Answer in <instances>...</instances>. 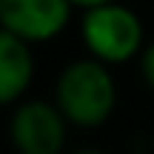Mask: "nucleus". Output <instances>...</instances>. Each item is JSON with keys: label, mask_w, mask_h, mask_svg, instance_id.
<instances>
[{"label": "nucleus", "mask_w": 154, "mask_h": 154, "mask_svg": "<svg viewBox=\"0 0 154 154\" xmlns=\"http://www.w3.org/2000/svg\"><path fill=\"white\" fill-rule=\"evenodd\" d=\"M74 9H91V6H100V3H111V0H72Z\"/></svg>", "instance_id": "0eeeda50"}, {"label": "nucleus", "mask_w": 154, "mask_h": 154, "mask_svg": "<svg viewBox=\"0 0 154 154\" xmlns=\"http://www.w3.org/2000/svg\"><path fill=\"white\" fill-rule=\"evenodd\" d=\"M69 126L57 103L51 100H20L9 123V137L17 154H63Z\"/></svg>", "instance_id": "7ed1b4c3"}, {"label": "nucleus", "mask_w": 154, "mask_h": 154, "mask_svg": "<svg viewBox=\"0 0 154 154\" xmlns=\"http://www.w3.org/2000/svg\"><path fill=\"white\" fill-rule=\"evenodd\" d=\"M72 0H0V29L29 46L60 37L72 23Z\"/></svg>", "instance_id": "20e7f679"}, {"label": "nucleus", "mask_w": 154, "mask_h": 154, "mask_svg": "<svg viewBox=\"0 0 154 154\" xmlns=\"http://www.w3.org/2000/svg\"><path fill=\"white\" fill-rule=\"evenodd\" d=\"M80 40L88 57H97L106 66H120L143 54L146 29L131 6H126L123 0H111L83 9Z\"/></svg>", "instance_id": "f03ea898"}, {"label": "nucleus", "mask_w": 154, "mask_h": 154, "mask_svg": "<svg viewBox=\"0 0 154 154\" xmlns=\"http://www.w3.org/2000/svg\"><path fill=\"white\" fill-rule=\"evenodd\" d=\"M74 154H103L100 149H80V151H74Z\"/></svg>", "instance_id": "6e6552de"}, {"label": "nucleus", "mask_w": 154, "mask_h": 154, "mask_svg": "<svg viewBox=\"0 0 154 154\" xmlns=\"http://www.w3.org/2000/svg\"><path fill=\"white\" fill-rule=\"evenodd\" d=\"M140 74H143V80L149 83V88L154 91V40L146 43L143 54H140Z\"/></svg>", "instance_id": "423d86ee"}, {"label": "nucleus", "mask_w": 154, "mask_h": 154, "mask_svg": "<svg viewBox=\"0 0 154 154\" xmlns=\"http://www.w3.org/2000/svg\"><path fill=\"white\" fill-rule=\"evenodd\" d=\"M54 103L77 128L103 126L117 109V83L111 66L97 57L66 63L54 83Z\"/></svg>", "instance_id": "f257e3e1"}, {"label": "nucleus", "mask_w": 154, "mask_h": 154, "mask_svg": "<svg viewBox=\"0 0 154 154\" xmlns=\"http://www.w3.org/2000/svg\"><path fill=\"white\" fill-rule=\"evenodd\" d=\"M34 80V54L26 40L0 29V106H14L26 97Z\"/></svg>", "instance_id": "39448f33"}]
</instances>
